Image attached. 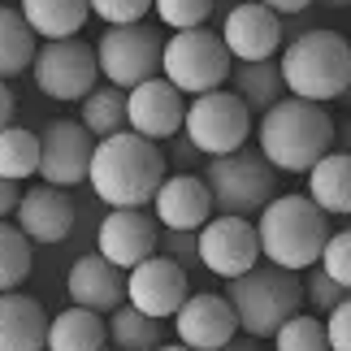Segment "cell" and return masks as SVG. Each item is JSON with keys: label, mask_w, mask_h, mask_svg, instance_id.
<instances>
[{"label": "cell", "mask_w": 351, "mask_h": 351, "mask_svg": "<svg viewBox=\"0 0 351 351\" xmlns=\"http://www.w3.org/2000/svg\"><path fill=\"white\" fill-rule=\"evenodd\" d=\"M156 204V217L160 226L169 230H199L213 213V195H208V182L195 178V173H178V178H165L160 191L152 195Z\"/></svg>", "instance_id": "d6986e66"}, {"label": "cell", "mask_w": 351, "mask_h": 351, "mask_svg": "<svg viewBox=\"0 0 351 351\" xmlns=\"http://www.w3.org/2000/svg\"><path fill=\"white\" fill-rule=\"evenodd\" d=\"M18 13L26 18V26H31L35 35H44V39H70V35L83 31L91 5H87V0H22Z\"/></svg>", "instance_id": "603a6c76"}, {"label": "cell", "mask_w": 351, "mask_h": 351, "mask_svg": "<svg viewBox=\"0 0 351 351\" xmlns=\"http://www.w3.org/2000/svg\"><path fill=\"white\" fill-rule=\"evenodd\" d=\"M278 74L282 87H291V96L300 100H339L351 83V44L339 31H308L287 44Z\"/></svg>", "instance_id": "5b68a950"}, {"label": "cell", "mask_w": 351, "mask_h": 351, "mask_svg": "<svg viewBox=\"0 0 351 351\" xmlns=\"http://www.w3.org/2000/svg\"><path fill=\"white\" fill-rule=\"evenodd\" d=\"M321 269H326V274L339 282L343 291H351V230L330 234L326 252H321Z\"/></svg>", "instance_id": "d6a6232c"}, {"label": "cell", "mask_w": 351, "mask_h": 351, "mask_svg": "<svg viewBox=\"0 0 351 351\" xmlns=\"http://www.w3.org/2000/svg\"><path fill=\"white\" fill-rule=\"evenodd\" d=\"M186 295H191L186 274H182L178 261H169V256H147V261H139L130 269V278H126L130 308H139V313L156 317V321L178 313L186 304Z\"/></svg>", "instance_id": "4fadbf2b"}, {"label": "cell", "mask_w": 351, "mask_h": 351, "mask_svg": "<svg viewBox=\"0 0 351 351\" xmlns=\"http://www.w3.org/2000/svg\"><path fill=\"white\" fill-rule=\"evenodd\" d=\"M265 9H274V13H300V9H308L313 0H261Z\"/></svg>", "instance_id": "f35d334b"}, {"label": "cell", "mask_w": 351, "mask_h": 351, "mask_svg": "<svg viewBox=\"0 0 351 351\" xmlns=\"http://www.w3.org/2000/svg\"><path fill=\"white\" fill-rule=\"evenodd\" d=\"M343 100H347V109H351V83H347V87H343Z\"/></svg>", "instance_id": "7bdbcfd3"}, {"label": "cell", "mask_w": 351, "mask_h": 351, "mask_svg": "<svg viewBox=\"0 0 351 351\" xmlns=\"http://www.w3.org/2000/svg\"><path fill=\"white\" fill-rule=\"evenodd\" d=\"M48 343V313L39 300L22 291L0 295V351H44Z\"/></svg>", "instance_id": "44dd1931"}, {"label": "cell", "mask_w": 351, "mask_h": 351, "mask_svg": "<svg viewBox=\"0 0 351 351\" xmlns=\"http://www.w3.org/2000/svg\"><path fill=\"white\" fill-rule=\"evenodd\" d=\"M274 339H278V351H330L326 321H317V317H300V313H295L287 326L274 334Z\"/></svg>", "instance_id": "4dcf8cb0"}, {"label": "cell", "mask_w": 351, "mask_h": 351, "mask_svg": "<svg viewBox=\"0 0 351 351\" xmlns=\"http://www.w3.org/2000/svg\"><path fill=\"white\" fill-rule=\"evenodd\" d=\"M35 83L52 100H83L100 78L96 48L78 44V39H48L35 52Z\"/></svg>", "instance_id": "30bf717a"}, {"label": "cell", "mask_w": 351, "mask_h": 351, "mask_svg": "<svg viewBox=\"0 0 351 351\" xmlns=\"http://www.w3.org/2000/svg\"><path fill=\"white\" fill-rule=\"evenodd\" d=\"M308 173V199L321 213H351V152H326Z\"/></svg>", "instance_id": "7402d4cb"}, {"label": "cell", "mask_w": 351, "mask_h": 351, "mask_svg": "<svg viewBox=\"0 0 351 351\" xmlns=\"http://www.w3.org/2000/svg\"><path fill=\"white\" fill-rule=\"evenodd\" d=\"M182 347L191 351H217L239 334L234 308L226 304V295H186V304L173 313Z\"/></svg>", "instance_id": "2e32d148"}, {"label": "cell", "mask_w": 351, "mask_h": 351, "mask_svg": "<svg viewBox=\"0 0 351 351\" xmlns=\"http://www.w3.org/2000/svg\"><path fill=\"white\" fill-rule=\"evenodd\" d=\"M230 78L239 87L234 96L247 104V109H269V104L282 100V74H278V65H269V61H243Z\"/></svg>", "instance_id": "484cf974"}, {"label": "cell", "mask_w": 351, "mask_h": 351, "mask_svg": "<svg viewBox=\"0 0 351 351\" xmlns=\"http://www.w3.org/2000/svg\"><path fill=\"white\" fill-rule=\"evenodd\" d=\"M321 5H326V9H347L351 0H321Z\"/></svg>", "instance_id": "60d3db41"}, {"label": "cell", "mask_w": 351, "mask_h": 351, "mask_svg": "<svg viewBox=\"0 0 351 351\" xmlns=\"http://www.w3.org/2000/svg\"><path fill=\"white\" fill-rule=\"evenodd\" d=\"M13 217H18V230L31 243H61L74 230V199L65 195V186L44 182V186L22 191Z\"/></svg>", "instance_id": "e0dca14e"}, {"label": "cell", "mask_w": 351, "mask_h": 351, "mask_svg": "<svg viewBox=\"0 0 351 351\" xmlns=\"http://www.w3.org/2000/svg\"><path fill=\"white\" fill-rule=\"evenodd\" d=\"M31 61H35V31L26 26L18 9L0 5V78L22 74Z\"/></svg>", "instance_id": "d4e9b609"}, {"label": "cell", "mask_w": 351, "mask_h": 351, "mask_svg": "<svg viewBox=\"0 0 351 351\" xmlns=\"http://www.w3.org/2000/svg\"><path fill=\"white\" fill-rule=\"evenodd\" d=\"M199 261H204L217 278H243L247 269H256L261 261V239H256V226L247 217H234V213H221V217H208L199 226Z\"/></svg>", "instance_id": "8fae6325"}, {"label": "cell", "mask_w": 351, "mask_h": 351, "mask_svg": "<svg viewBox=\"0 0 351 351\" xmlns=\"http://www.w3.org/2000/svg\"><path fill=\"white\" fill-rule=\"evenodd\" d=\"M308 295H313V308H321V313H330L334 304H343V287L334 282L326 269H313V278H308Z\"/></svg>", "instance_id": "d590c367"}, {"label": "cell", "mask_w": 351, "mask_h": 351, "mask_svg": "<svg viewBox=\"0 0 351 351\" xmlns=\"http://www.w3.org/2000/svg\"><path fill=\"white\" fill-rule=\"evenodd\" d=\"M156 18L173 26V31H191V26H204L213 13V0H152Z\"/></svg>", "instance_id": "1f68e13d"}, {"label": "cell", "mask_w": 351, "mask_h": 351, "mask_svg": "<svg viewBox=\"0 0 351 351\" xmlns=\"http://www.w3.org/2000/svg\"><path fill=\"white\" fill-rule=\"evenodd\" d=\"M109 339L117 351H156L160 347V321L139 308H113Z\"/></svg>", "instance_id": "4316f807"}, {"label": "cell", "mask_w": 351, "mask_h": 351, "mask_svg": "<svg viewBox=\"0 0 351 351\" xmlns=\"http://www.w3.org/2000/svg\"><path fill=\"white\" fill-rule=\"evenodd\" d=\"M334 147V121L326 109H317L313 100L287 96L269 104L261 117V156L274 169L287 173H308Z\"/></svg>", "instance_id": "7a4b0ae2"}, {"label": "cell", "mask_w": 351, "mask_h": 351, "mask_svg": "<svg viewBox=\"0 0 351 351\" xmlns=\"http://www.w3.org/2000/svg\"><path fill=\"white\" fill-rule=\"evenodd\" d=\"M256 239H261V252L269 256V265L278 269H313L321 261L330 243V226L326 213H321L308 195H282L269 199L261 221H256Z\"/></svg>", "instance_id": "3957f363"}, {"label": "cell", "mask_w": 351, "mask_h": 351, "mask_svg": "<svg viewBox=\"0 0 351 351\" xmlns=\"http://www.w3.org/2000/svg\"><path fill=\"white\" fill-rule=\"evenodd\" d=\"M65 287H70V300L78 308H91V313H113V308H121V300H126V278H121V269L109 265L100 252L78 256Z\"/></svg>", "instance_id": "ffe728a7"}, {"label": "cell", "mask_w": 351, "mask_h": 351, "mask_svg": "<svg viewBox=\"0 0 351 351\" xmlns=\"http://www.w3.org/2000/svg\"><path fill=\"white\" fill-rule=\"evenodd\" d=\"M100 256L117 269H134L139 261H147V256H156L160 247V230L156 221L147 217V213L139 208H113L109 217L100 221Z\"/></svg>", "instance_id": "5bb4252c"}, {"label": "cell", "mask_w": 351, "mask_h": 351, "mask_svg": "<svg viewBox=\"0 0 351 351\" xmlns=\"http://www.w3.org/2000/svg\"><path fill=\"white\" fill-rule=\"evenodd\" d=\"M18 199H22L18 182H13V178H0V221H5L13 208H18Z\"/></svg>", "instance_id": "8d00e7d4"}, {"label": "cell", "mask_w": 351, "mask_h": 351, "mask_svg": "<svg viewBox=\"0 0 351 351\" xmlns=\"http://www.w3.org/2000/svg\"><path fill=\"white\" fill-rule=\"evenodd\" d=\"M44 351H104V321L91 308H65L48 321Z\"/></svg>", "instance_id": "cb8c5ba5"}, {"label": "cell", "mask_w": 351, "mask_h": 351, "mask_svg": "<svg viewBox=\"0 0 351 351\" xmlns=\"http://www.w3.org/2000/svg\"><path fill=\"white\" fill-rule=\"evenodd\" d=\"M326 334H330V351H351V295H343V304L330 308Z\"/></svg>", "instance_id": "e575fe53"}, {"label": "cell", "mask_w": 351, "mask_h": 351, "mask_svg": "<svg viewBox=\"0 0 351 351\" xmlns=\"http://www.w3.org/2000/svg\"><path fill=\"white\" fill-rule=\"evenodd\" d=\"M31 274V239L18 226L0 221V295L18 291V282H26Z\"/></svg>", "instance_id": "f546056e"}, {"label": "cell", "mask_w": 351, "mask_h": 351, "mask_svg": "<svg viewBox=\"0 0 351 351\" xmlns=\"http://www.w3.org/2000/svg\"><path fill=\"white\" fill-rule=\"evenodd\" d=\"M13 109H18V104H13V91L5 87V78H0V130L13 126Z\"/></svg>", "instance_id": "74e56055"}, {"label": "cell", "mask_w": 351, "mask_h": 351, "mask_svg": "<svg viewBox=\"0 0 351 351\" xmlns=\"http://www.w3.org/2000/svg\"><path fill=\"white\" fill-rule=\"evenodd\" d=\"M221 44L239 61H269L282 44V22L261 0H256V5H239V9H230V18H226Z\"/></svg>", "instance_id": "ac0fdd59"}, {"label": "cell", "mask_w": 351, "mask_h": 351, "mask_svg": "<svg viewBox=\"0 0 351 351\" xmlns=\"http://www.w3.org/2000/svg\"><path fill=\"white\" fill-rule=\"evenodd\" d=\"M39 169V139L31 130L5 126L0 130V178H31Z\"/></svg>", "instance_id": "f1b7e54d"}, {"label": "cell", "mask_w": 351, "mask_h": 351, "mask_svg": "<svg viewBox=\"0 0 351 351\" xmlns=\"http://www.w3.org/2000/svg\"><path fill=\"white\" fill-rule=\"evenodd\" d=\"M87 182L109 208H143L165 182V156L152 139L134 130L104 134L91 152Z\"/></svg>", "instance_id": "6da1fadb"}, {"label": "cell", "mask_w": 351, "mask_h": 351, "mask_svg": "<svg viewBox=\"0 0 351 351\" xmlns=\"http://www.w3.org/2000/svg\"><path fill=\"white\" fill-rule=\"evenodd\" d=\"M83 126L91 134H117L126 126V96H121V87H91L83 96Z\"/></svg>", "instance_id": "83f0119b"}, {"label": "cell", "mask_w": 351, "mask_h": 351, "mask_svg": "<svg viewBox=\"0 0 351 351\" xmlns=\"http://www.w3.org/2000/svg\"><path fill=\"white\" fill-rule=\"evenodd\" d=\"M278 173L261 152H226L213 156L208 165V195L213 208L234 213V217H247V213H261L269 199H274Z\"/></svg>", "instance_id": "52a82bcc"}, {"label": "cell", "mask_w": 351, "mask_h": 351, "mask_svg": "<svg viewBox=\"0 0 351 351\" xmlns=\"http://www.w3.org/2000/svg\"><path fill=\"white\" fill-rule=\"evenodd\" d=\"M160 35L147 22H126V26H109L96 48L100 70L109 74L113 87H139L147 78H156L160 70Z\"/></svg>", "instance_id": "9c48e42d"}, {"label": "cell", "mask_w": 351, "mask_h": 351, "mask_svg": "<svg viewBox=\"0 0 351 351\" xmlns=\"http://www.w3.org/2000/svg\"><path fill=\"white\" fill-rule=\"evenodd\" d=\"M156 351H191V347H182V343H178V347H156Z\"/></svg>", "instance_id": "ee69618b"}, {"label": "cell", "mask_w": 351, "mask_h": 351, "mask_svg": "<svg viewBox=\"0 0 351 351\" xmlns=\"http://www.w3.org/2000/svg\"><path fill=\"white\" fill-rule=\"evenodd\" d=\"M182 130L204 156H226V152H239L252 134V109L243 104L234 91H204L195 96V104H186V117H182Z\"/></svg>", "instance_id": "ba28073f"}, {"label": "cell", "mask_w": 351, "mask_h": 351, "mask_svg": "<svg viewBox=\"0 0 351 351\" xmlns=\"http://www.w3.org/2000/svg\"><path fill=\"white\" fill-rule=\"evenodd\" d=\"M343 143H347V152H351V117H347V126H343Z\"/></svg>", "instance_id": "b9f144b4"}, {"label": "cell", "mask_w": 351, "mask_h": 351, "mask_svg": "<svg viewBox=\"0 0 351 351\" xmlns=\"http://www.w3.org/2000/svg\"><path fill=\"white\" fill-rule=\"evenodd\" d=\"M87 5L109 26H126V22H143V13L152 9V0H87Z\"/></svg>", "instance_id": "836d02e7"}, {"label": "cell", "mask_w": 351, "mask_h": 351, "mask_svg": "<svg viewBox=\"0 0 351 351\" xmlns=\"http://www.w3.org/2000/svg\"><path fill=\"white\" fill-rule=\"evenodd\" d=\"M182 117H186L182 91L173 83H165V78H147V83L130 87L126 121L134 126V134H143V139H169V134L182 130Z\"/></svg>", "instance_id": "9a60e30c"}, {"label": "cell", "mask_w": 351, "mask_h": 351, "mask_svg": "<svg viewBox=\"0 0 351 351\" xmlns=\"http://www.w3.org/2000/svg\"><path fill=\"white\" fill-rule=\"evenodd\" d=\"M230 52H226L221 35L204 31V26H191V31H173V39L160 48V70H165V83H173L178 91H191V96H204V91H217L226 78H230Z\"/></svg>", "instance_id": "8992f818"}, {"label": "cell", "mask_w": 351, "mask_h": 351, "mask_svg": "<svg viewBox=\"0 0 351 351\" xmlns=\"http://www.w3.org/2000/svg\"><path fill=\"white\" fill-rule=\"evenodd\" d=\"M91 152H96V143H91V130L83 121H70V117L52 121L44 130V139H39V178L52 186L87 182Z\"/></svg>", "instance_id": "7c38bea8"}, {"label": "cell", "mask_w": 351, "mask_h": 351, "mask_svg": "<svg viewBox=\"0 0 351 351\" xmlns=\"http://www.w3.org/2000/svg\"><path fill=\"white\" fill-rule=\"evenodd\" d=\"M226 304L234 308V321H239V330H247V339H274L300 313L304 282L291 269L256 265L243 278L226 282Z\"/></svg>", "instance_id": "277c9868"}, {"label": "cell", "mask_w": 351, "mask_h": 351, "mask_svg": "<svg viewBox=\"0 0 351 351\" xmlns=\"http://www.w3.org/2000/svg\"><path fill=\"white\" fill-rule=\"evenodd\" d=\"M217 351H261V339H230V343L217 347Z\"/></svg>", "instance_id": "ab89813d"}]
</instances>
